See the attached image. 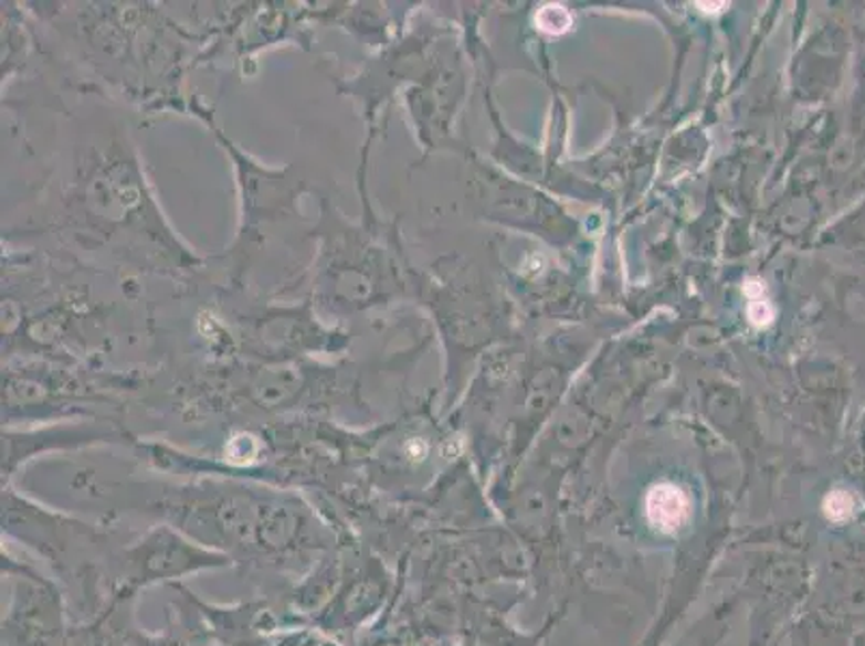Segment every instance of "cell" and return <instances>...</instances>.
Segmentation results:
<instances>
[{
    "label": "cell",
    "instance_id": "1",
    "mask_svg": "<svg viewBox=\"0 0 865 646\" xmlns=\"http://www.w3.org/2000/svg\"><path fill=\"white\" fill-rule=\"evenodd\" d=\"M648 517L661 530H676L689 516L687 496L674 485H660L648 494Z\"/></svg>",
    "mask_w": 865,
    "mask_h": 646
},
{
    "label": "cell",
    "instance_id": "2",
    "mask_svg": "<svg viewBox=\"0 0 865 646\" xmlns=\"http://www.w3.org/2000/svg\"><path fill=\"white\" fill-rule=\"evenodd\" d=\"M536 27L547 35H565L573 27V15L562 4H545L536 13Z\"/></svg>",
    "mask_w": 865,
    "mask_h": 646
},
{
    "label": "cell",
    "instance_id": "3",
    "mask_svg": "<svg viewBox=\"0 0 865 646\" xmlns=\"http://www.w3.org/2000/svg\"><path fill=\"white\" fill-rule=\"evenodd\" d=\"M749 319L756 324V326H767L771 319H773V308L767 300H762V296H753L749 301Z\"/></svg>",
    "mask_w": 865,
    "mask_h": 646
},
{
    "label": "cell",
    "instance_id": "4",
    "mask_svg": "<svg viewBox=\"0 0 865 646\" xmlns=\"http://www.w3.org/2000/svg\"><path fill=\"white\" fill-rule=\"evenodd\" d=\"M698 7H702V11H719L717 7H726V2H698Z\"/></svg>",
    "mask_w": 865,
    "mask_h": 646
}]
</instances>
